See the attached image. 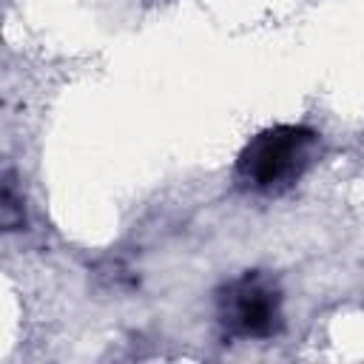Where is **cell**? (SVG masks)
<instances>
[{
  "label": "cell",
  "mask_w": 364,
  "mask_h": 364,
  "mask_svg": "<svg viewBox=\"0 0 364 364\" xmlns=\"http://www.w3.org/2000/svg\"><path fill=\"white\" fill-rule=\"evenodd\" d=\"M313 145L316 131L304 125H273L242 148L236 173L253 191H279L301 176Z\"/></svg>",
  "instance_id": "6da1fadb"
},
{
  "label": "cell",
  "mask_w": 364,
  "mask_h": 364,
  "mask_svg": "<svg viewBox=\"0 0 364 364\" xmlns=\"http://www.w3.org/2000/svg\"><path fill=\"white\" fill-rule=\"evenodd\" d=\"M222 324L245 338H270L282 327L279 290L259 273L233 279L219 296Z\"/></svg>",
  "instance_id": "7a4b0ae2"
}]
</instances>
